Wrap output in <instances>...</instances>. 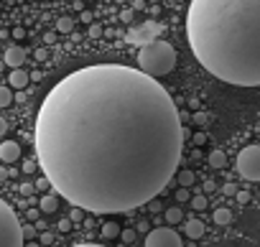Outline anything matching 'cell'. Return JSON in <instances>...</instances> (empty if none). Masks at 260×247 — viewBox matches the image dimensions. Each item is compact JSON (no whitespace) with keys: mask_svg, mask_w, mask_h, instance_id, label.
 Listing matches in <instances>:
<instances>
[{"mask_svg":"<svg viewBox=\"0 0 260 247\" xmlns=\"http://www.w3.org/2000/svg\"><path fill=\"white\" fill-rule=\"evenodd\" d=\"M186 130L158 79L122 64L67 74L36 115V158L67 201L120 214L156 199L174 179Z\"/></svg>","mask_w":260,"mask_h":247,"instance_id":"cell-1","label":"cell"},{"mask_svg":"<svg viewBox=\"0 0 260 247\" xmlns=\"http://www.w3.org/2000/svg\"><path fill=\"white\" fill-rule=\"evenodd\" d=\"M186 39L217 79L260 87V0H191Z\"/></svg>","mask_w":260,"mask_h":247,"instance_id":"cell-2","label":"cell"},{"mask_svg":"<svg viewBox=\"0 0 260 247\" xmlns=\"http://www.w3.org/2000/svg\"><path fill=\"white\" fill-rule=\"evenodd\" d=\"M176 64V51L166 41H151L138 51V69L153 79L169 74Z\"/></svg>","mask_w":260,"mask_h":247,"instance_id":"cell-3","label":"cell"},{"mask_svg":"<svg viewBox=\"0 0 260 247\" xmlns=\"http://www.w3.org/2000/svg\"><path fill=\"white\" fill-rule=\"evenodd\" d=\"M23 227L16 217V211L0 199V247H23Z\"/></svg>","mask_w":260,"mask_h":247,"instance_id":"cell-4","label":"cell"},{"mask_svg":"<svg viewBox=\"0 0 260 247\" xmlns=\"http://www.w3.org/2000/svg\"><path fill=\"white\" fill-rule=\"evenodd\" d=\"M237 173L247 181H260V146H245L240 151Z\"/></svg>","mask_w":260,"mask_h":247,"instance_id":"cell-5","label":"cell"},{"mask_svg":"<svg viewBox=\"0 0 260 247\" xmlns=\"http://www.w3.org/2000/svg\"><path fill=\"white\" fill-rule=\"evenodd\" d=\"M146 247H181V237L171 227H156L148 232Z\"/></svg>","mask_w":260,"mask_h":247,"instance_id":"cell-6","label":"cell"},{"mask_svg":"<svg viewBox=\"0 0 260 247\" xmlns=\"http://www.w3.org/2000/svg\"><path fill=\"white\" fill-rule=\"evenodd\" d=\"M21 158V146L16 140H3L0 143V161L3 163H16Z\"/></svg>","mask_w":260,"mask_h":247,"instance_id":"cell-7","label":"cell"},{"mask_svg":"<svg viewBox=\"0 0 260 247\" xmlns=\"http://www.w3.org/2000/svg\"><path fill=\"white\" fill-rule=\"evenodd\" d=\"M3 61H6L11 69H21V64L26 61V51H23L21 46H8V49H6Z\"/></svg>","mask_w":260,"mask_h":247,"instance_id":"cell-8","label":"cell"},{"mask_svg":"<svg viewBox=\"0 0 260 247\" xmlns=\"http://www.w3.org/2000/svg\"><path fill=\"white\" fill-rule=\"evenodd\" d=\"M28 82H31V74H28V72H23V69H11V77H8V84H11V87L23 89V87H28Z\"/></svg>","mask_w":260,"mask_h":247,"instance_id":"cell-9","label":"cell"},{"mask_svg":"<svg viewBox=\"0 0 260 247\" xmlns=\"http://www.w3.org/2000/svg\"><path fill=\"white\" fill-rule=\"evenodd\" d=\"M184 232H186V237L199 239V237H204V222H199V219H189V222L184 224Z\"/></svg>","mask_w":260,"mask_h":247,"instance_id":"cell-10","label":"cell"},{"mask_svg":"<svg viewBox=\"0 0 260 247\" xmlns=\"http://www.w3.org/2000/svg\"><path fill=\"white\" fill-rule=\"evenodd\" d=\"M56 209H59V199H56L54 194L41 196V211H44V214H54Z\"/></svg>","mask_w":260,"mask_h":247,"instance_id":"cell-11","label":"cell"},{"mask_svg":"<svg viewBox=\"0 0 260 247\" xmlns=\"http://www.w3.org/2000/svg\"><path fill=\"white\" fill-rule=\"evenodd\" d=\"M214 222H217L219 227H227V224L232 222V211H230L227 206H219V209H214Z\"/></svg>","mask_w":260,"mask_h":247,"instance_id":"cell-12","label":"cell"},{"mask_svg":"<svg viewBox=\"0 0 260 247\" xmlns=\"http://www.w3.org/2000/svg\"><path fill=\"white\" fill-rule=\"evenodd\" d=\"M224 163H227V158H224L222 151H212L209 153V166L212 168H224Z\"/></svg>","mask_w":260,"mask_h":247,"instance_id":"cell-13","label":"cell"},{"mask_svg":"<svg viewBox=\"0 0 260 247\" xmlns=\"http://www.w3.org/2000/svg\"><path fill=\"white\" fill-rule=\"evenodd\" d=\"M184 219V211L179 209V206H171V209H166V222H171V224H179Z\"/></svg>","mask_w":260,"mask_h":247,"instance_id":"cell-14","label":"cell"},{"mask_svg":"<svg viewBox=\"0 0 260 247\" xmlns=\"http://www.w3.org/2000/svg\"><path fill=\"white\" fill-rule=\"evenodd\" d=\"M117 234H120V227H117L115 222H107V224H102V237L112 239V237H117Z\"/></svg>","mask_w":260,"mask_h":247,"instance_id":"cell-15","label":"cell"},{"mask_svg":"<svg viewBox=\"0 0 260 247\" xmlns=\"http://www.w3.org/2000/svg\"><path fill=\"white\" fill-rule=\"evenodd\" d=\"M56 31L72 33V31H74V21H72V18H59V21H56Z\"/></svg>","mask_w":260,"mask_h":247,"instance_id":"cell-16","label":"cell"},{"mask_svg":"<svg viewBox=\"0 0 260 247\" xmlns=\"http://www.w3.org/2000/svg\"><path fill=\"white\" fill-rule=\"evenodd\" d=\"M13 102V92L11 87H0V107H8Z\"/></svg>","mask_w":260,"mask_h":247,"instance_id":"cell-17","label":"cell"},{"mask_svg":"<svg viewBox=\"0 0 260 247\" xmlns=\"http://www.w3.org/2000/svg\"><path fill=\"white\" fill-rule=\"evenodd\" d=\"M189 201H191V209H197V211L207 209V196H204V194H197V196H191Z\"/></svg>","mask_w":260,"mask_h":247,"instance_id":"cell-18","label":"cell"},{"mask_svg":"<svg viewBox=\"0 0 260 247\" xmlns=\"http://www.w3.org/2000/svg\"><path fill=\"white\" fill-rule=\"evenodd\" d=\"M179 184L189 189V186L194 184V173H191V171H181V173H179Z\"/></svg>","mask_w":260,"mask_h":247,"instance_id":"cell-19","label":"cell"},{"mask_svg":"<svg viewBox=\"0 0 260 247\" xmlns=\"http://www.w3.org/2000/svg\"><path fill=\"white\" fill-rule=\"evenodd\" d=\"M191 199V194H189V189L186 186H181L179 191H176V201H189Z\"/></svg>","mask_w":260,"mask_h":247,"instance_id":"cell-20","label":"cell"},{"mask_svg":"<svg viewBox=\"0 0 260 247\" xmlns=\"http://www.w3.org/2000/svg\"><path fill=\"white\" fill-rule=\"evenodd\" d=\"M191 120H194V125H207V115L204 112H194Z\"/></svg>","mask_w":260,"mask_h":247,"instance_id":"cell-21","label":"cell"},{"mask_svg":"<svg viewBox=\"0 0 260 247\" xmlns=\"http://www.w3.org/2000/svg\"><path fill=\"white\" fill-rule=\"evenodd\" d=\"M120 234H122V239H125V242H133V239H136V229H122Z\"/></svg>","mask_w":260,"mask_h":247,"instance_id":"cell-22","label":"cell"},{"mask_svg":"<svg viewBox=\"0 0 260 247\" xmlns=\"http://www.w3.org/2000/svg\"><path fill=\"white\" fill-rule=\"evenodd\" d=\"M89 36H92V39L102 36V26H100V23H92V26H89Z\"/></svg>","mask_w":260,"mask_h":247,"instance_id":"cell-23","label":"cell"},{"mask_svg":"<svg viewBox=\"0 0 260 247\" xmlns=\"http://www.w3.org/2000/svg\"><path fill=\"white\" fill-rule=\"evenodd\" d=\"M34 189H36L34 184H21V189H18V191H21L23 196H31V194H34Z\"/></svg>","mask_w":260,"mask_h":247,"instance_id":"cell-24","label":"cell"},{"mask_svg":"<svg viewBox=\"0 0 260 247\" xmlns=\"http://www.w3.org/2000/svg\"><path fill=\"white\" fill-rule=\"evenodd\" d=\"M222 194H227V196H235V194H237V186H235V184H224V186H222Z\"/></svg>","mask_w":260,"mask_h":247,"instance_id":"cell-25","label":"cell"},{"mask_svg":"<svg viewBox=\"0 0 260 247\" xmlns=\"http://www.w3.org/2000/svg\"><path fill=\"white\" fill-rule=\"evenodd\" d=\"M56 227H59L61 232H69V229H72V219H61V222H59Z\"/></svg>","mask_w":260,"mask_h":247,"instance_id":"cell-26","label":"cell"},{"mask_svg":"<svg viewBox=\"0 0 260 247\" xmlns=\"http://www.w3.org/2000/svg\"><path fill=\"white\" fill-rule=\"evenodd\" d=\"M36 166H39V163H34V161H26V163H23V171H26V173H34V171H36Z\"/></svg>","mask_w":260,"mask_h":247,"instance_id":"cell-27","label":"cell"},{"mask_svg":"<svg viewBox=\"0 0 260 247\" xmlns=\"http://www.w3.org/2000/svg\"><path fill=\"white\" fill-rule=\"evenodd\" d=\"M235 196H237V201H242V204H247V201H250V194H247V191H237Z\"/></svg>","mask_w":260,"mask_h":247,"instance_id":"cell-28","label":"cell"},{"mask_svg":"<svg viewBox=\"0 0 260 247\" xmlns=\"http://www.w3.org/2000/svg\"><path fill=\"white\" fill-rule=\"evenodd\" d=\"M148 209H151V211H161L164 206H161V201H156V199H151V201H148Z\"/></svg>","mask_w":260,"mask_h":247,"instance_id":"cell-29","label":"cell"},{"mask_svg":"<svg viewBox=\"0 0 260 247\" xmlns=\"http://www.w3.org/2000/svg\"><path fill=\"white\" fill-rule=\"evenodd\" d=\"M51 242H54V234L51 232H44L41 234V244H51Z\"/></svg>","mask_w":260,"mask_h":247,"instance_id":"cell-30","label":"cell"},{"mask_svg":"<svg viewBox=\"0 0 260 247\" xmlns=\"http://www.w3.org/2000/svg\"><path fill=\"white\" fill-rule=\"evenodd\" d=\"M69 219H72V222H79V219H82V209H79V206H74V211H72V217H69Z\"/></svg>","mask_w":260,"mask_h":247,"instance_id":"cell-31","label":"cell"},{"mask_svg":"<svg viewBox=\"0 0 260 247\" xmlns=\"http://www.w3.org/2000/svg\"><path fill=\"white\" fill-rule=\"evenodd\" d=\"M6 130H8V122H6L3 117H0V138H3V135H6Z\"/></svg>","mask_w":260,"mask_h":247,"instance_id":"cell-32","label":"cell"},{"mask_svg":"<svg viewBox=\"0 0 260 247\" xmlns=\"http://www.w3.org/2000/svg\"><path fill=\"white\" fill-rule=\"evenodd\" d=\"M8 176H11V171H8L6 166H0V181H6Z\"/></svg>","mask_w":260,"mask_h":247,"instance_id":"cell-33","label":"cell"},{"mask_svg":"<svg viewBox=\"0 0 260 247\" xmlns=\"http://www.w3.org/2000/svg\"><path fill=\"white\" fill-rule=\"evenodd\" d=\"M204 140H207V135H204V133H197V135H194V143H197V146H202Z\"/></svg>","mask_w":260,"mask_h":247,"instance_id":"cell-34","label":"cell"},{"mask_svg":"<svg viewBox=\"0 0 260 247\" xmlns=\"http://www.w3.org/2000/svg\"><path fill=\"white\" fill-rule=\"evenodd\" d=\"M214 189H217V186H214V181H204V191H207V194H209V191H214Z\"/></svg>","mask_w":260,"mask_h":247,"instance_id":"cell-35","label":"cell"},{"mask_svg":"<svg viewBox=\"0 0 260 247\" xmlns=\"http://www.w3.org/2000/svg\"><path fill=\"white\" fill-rule=\"evenodd\" d=\"M28 237H34V229L31 227H23V239H28Z\"/></svg>","mask_w":260,"mask_h":247,"instance_id":"cell-36","label":"cell"},{"mask_svg":"<svg viewBox=\"0 0 260 247\" xmlns=\"http://www.w3.org/2000/svg\"><path fill=\"white\" fill-rule=\"evenodd\" d=\"M72 247H102V244H92L89 242V244H72Z\"/></svg>","mask_w":260,"mask_h":247,"instance_id":"cell-37","label":"cell"},{"mask_svg":"<svg viewBox=\"0 0 260 247\" xmlns=\"http://www.w3.org/2000/svg\"><path fill=\"white\" fill-rule=\"evenodd\" d=\"M23 247H41L39 242H28V244H23Z\"/></svg>","mask_w":260,"mask_h":247,"instance_id":"cell-38","label":"cell"},{"mask_svg":"<svg viewBox=\"0 0 260 247\" xmlns=\"http://www.w3.org/2000/svg\"><path fill=\"white\" fill-rule=\"evenodd\" d=\"M3 66H6V61H3V64H0V72H3Z\"/></svg>","mask_w":260,"mask_h":247,"instance_id":"cell-39","label":"cell"}]
</instances>
